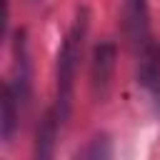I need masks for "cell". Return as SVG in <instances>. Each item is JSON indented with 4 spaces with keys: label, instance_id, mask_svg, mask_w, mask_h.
<instances>
[{
    "label": "cell",
    "instance_id": "6da1fadb",
    "mask_svg": "<svg viewBox=\"0 0 160 160\" xmlns=\"http://www.w3.org/2000/svg\"><path fill=\"white\" fill-rule=\"evenodd\" d=\"M88 25H90V15L88 8H80L75 15L72 28L68 30L60 50H58V62H55V102L52 108L58 110L60 120L68 122L70 110H72V95H75V75H78V65L82 58V48H85V38H88Z\"/></svg>",
    "mask_w": 160,
    "mask_h": 160
},
{
    "label": "cell",
    "instance_id": "7a4b0ae2",
    "mask_svg": "<svg viewBox=\"0 0 160 160\" xmlns=\"http://www.w3.org/2000/svg\"><path fill=\"white\" fill-rule=\"evenodd\" d=\"M122 12H125V32L135 55V62L155 58L160 52V45L152 40L150 32V12L145 0H122Z\"/></svg>",
    "mask_w": 160,
    "mask_h": 160
},
{
    "label": "cell",
    "instance_id": "3957f363",
    "mask_svg": "<svg viewBox=\"0 0 160 160\" xmlns=\"http://www.w3.org/2000/svg\"><path fill=\"white\" fill-rule=\"evenodd\" d=\"M118 65V48L112 40H102L92 48V60H90V85L98 98H102L110 88L112 72Z\"/></svg>",
    "mask_w": 160,
    "mask_h": 160
},
{
    "label": "cell",
    "instance_id": "277c9868",
    "mask_svg": "<svg viewBox=\"0 0 160 160\" xmlns=\"http://www.w3.org/2000/svg\"><path fill=\"white\" fill-rule=\"evenodd\" d=\"M22 95L15 90V85L10 80H5L2 85V95H0V138L2 142L8 145L18 130V122H20V112H22Z\"/></svg>",
    "mask_w": 160,
    "mask_h": 160
},
{
    "label": "cell",
    "instance_id": "5b68a950",
    "mask_svg": "<svg viewBox=\"0 0 160 160\" xmlns=\"http://www.w3.org/2000/svg\"><path fill=\"white\" fill-rule=\"evenodd\" d=\"M65 122L60 120L58 110L55 108H48L38 122V132H35V158L45 160L55 152V142H58V135H60V128Z\"/></svg>",
    "mask_w": 160,
    "mask_h": 160
},
{
    "label": "cell",
    "instance_id": "8992f818",
    "mask_svg": "<svg viewBox=\"0 0 160 160\" xmlns=\"http://www.w3.org/2000/svg\"><path fill=\"white\" fill-rule=\"evenodd\" d=\"M78 155H80V158H110L112 150H110V142H108L105 138H95V140H90V145H88L85 150H80Z\"/></svg>",
    "mask_w": 160,
    "mask_h": 160
}]
</instances>
